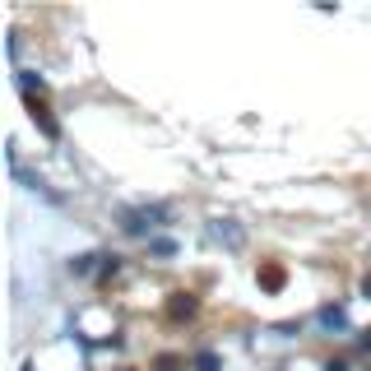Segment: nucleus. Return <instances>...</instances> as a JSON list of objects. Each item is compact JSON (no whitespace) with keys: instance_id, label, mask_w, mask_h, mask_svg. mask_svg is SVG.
I'll use <instances>...</instances> for the list:
<instances>
[{"instance_id":"nucleus-1","label":"nucleus","mask_w":371,"mask_h":371,"mask_svg":"<svg viewBox=\"0 0 371 371\" xmlns=\"http://www.w3.org/2000/svg\"><path fill=\"white\" fill-rule=\"evenodd\" d=\"M172 316H177V320H181V316H190V311H195V297H172Z\"/></svg>"},{"instance_id":"nucleus-2","label":"nucleus","mask_w":371,"mask_h":371,"mask_svg":"<svg viewBox=\"0 0 371 371\" xmlns=\"http://www.w3.org/2000/svg\"><path fill=\"white\" fill-rule=\"evenodd\" d=\"M260 278L269 283V288H278V283H283V269H278V264H269V269H260Z\"/></svg>"}]
</instances>
